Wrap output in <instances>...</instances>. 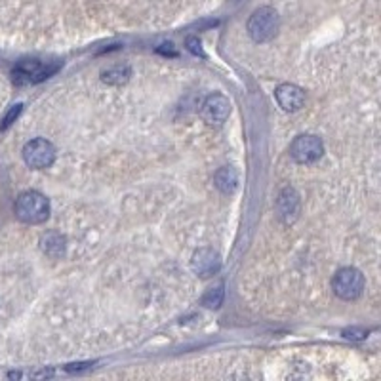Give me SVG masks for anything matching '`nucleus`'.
Returning a JSON list of instances; mask_svg holds the SVG:
<instances>
[{
    "label": "nucleus",
    "instance_id": "4468645a",
    "mask_svg": "<svg viewBox=\"0 0 381 381\" xmlns=\"http://www.w3.org/2000/svg\"><path fill=\"white\" fill-rule=\"evenodd\" d=\"M21 107H23V105L17 104V105H14L12 109H10L8 115H6V117L2 119V124H0V130H6V128H8L10 124H12V122H14V120H16L17 117H19V113H21Z\"/></svg>",
    "mask_w": 381,
    "mask_h": 381
},
{
    "label": "nucleus",
    "instance_id": "6e6552de",
    "mask_svg": "<svg viewBox=\"0 0 381 381\" xmlns=\"http://www.w3.org/2000/svg\"><path fill=\"white\" fill-rule=\"evenodd\" d=\"M277 101L284 111H300L305 105V92L295 84H280L277 88Z\"/></svg>",
    "mask_w": 381,
    "mask_h": 381
},
{
    "label": "nucleus",
    "instance_id": "ddd939ff",
    "mask_svg": "<svg viewBox=\"0 0 381 381\" xmlns=\"http://www.w3.org/2000/svg\"><path fill=\"white\" fill-rule=\"evenodd\" d=\"M223 294H225V292H223V284L215 286L212 290H208L206 295L202 297V303H204L206 307H210V309H217L223 302Z\"/></svg>",
    "mask_w": 381,
    "mask_h": 381
},
{
    "label": "nucleus",
    "instance_id": "20e7f679",
    "mask_svg": "<svg viewBox=\"0 0 381 381\" xmlns=\"http://www.w3.org/2000/svg\"><path fill=\"white\" fill-rule=\"evenodd\" d=\"M23 159L25 162L31 168H37V170H42V168H48L54 164L56 160V149L54 145L42 137H37L25 145L23 149Z\"/></svg>",
    "mask_w": 381,
    "mask_h": 381
},
{
    "label": "nucleus",
    "instance_id": "39448f33",
    "mask_svg": "<svg viewBox=\"0 0 381 381\" xmlns=\"http://www.w3.org/2000/svg\"><path fill=\"white\" fill-rule=\"evenodd\" d=\"M322 141L318 139L317 135H297L292 145H290V153L294 160H297L300 164H311V162H317L322 157Z\"/></svg>",
    "mask_w": 381,
    "mask_h": 381
},
{
    "label": "nucleus",
    "instance_id": "f8f14e48",
    "mask_svg": "<svg viewBox=\"0 0 381 381\" xmlns=\"http://www.w3.org/2000/svg\"><path fill=\"white\" fill-rule=\"evenodd\" d=\"M104 82H109V84H120V82H126L128 77H130V69L128 67H111V69H107L104 71Z\"/></svg>",
    "mask_w": 381,
    "mask_h": 381
},
{
    "label": "nucleus",
    "instance_id": "9d476101",
    "mask_svg": "<svg viewBox=\"0 0 381 381\" xmlns=\"http://www.w3.org/2000/svg\"><path fill=\"white\" fill-rule=\"evenodd\" d=\"M40 244L44 254L50 257H61L65 254V237H61L59 233H46L40 238Z\"/></svg>",
    "mask_w": 381,
    "mask_h": 381
},
{
    "label": "nucleus",
    "instance_id": "1a4fd4ad",
    "mask_svg": "<svg viewBox=\"0 0 381 381\" xmlns=\"http://www.w3.org/2000/svg\"><path fill=\"white\" fill-rule=\"evenodd\" d=\"M214 182H215V187L222 190V193H225V195H231L233 190L237 189V185H238L237 170L231 166H225V168H222V170H217Z\"/></svg>",
    "mask_w": 381,
    "mask_h": 381
},
{
    "label": "nucleus",
    "instance_id": "423d86ee",
    "mask_svg": "<svg viewBox=\"0 0 381 381\" xmlns=\"http://www.w3.org/2000/svg\"><path fill=\"white\" fill-rule=\"evenodd\" d=\"M193 271L202 278L214 277L217 271L222 269V255L217 254L212 248H200L193 255Z\"/></svg>",
    "mask_w": 381,
    "mask_h": 381
},
{
    "label": "nucleus",
    "instance_id": "f257e3e1",
    "mask_svg": "<svg viewBox=\"0 0 381 381\" xmlns=\"http://www.w3.org/2000/svg\"><path fill=\"white\" fill-rule=\"evenodd\" d=\"M278 27H280V17L277 10L271 6L257 8L248 19V32L255 42H269L277 37Z\"/></svg>",
    "mask_w": 381,
    "mask_h": 381
},
{
    "label": "nucleus",
    "instance_id": "2eb2a0df",
    "mask_svg": "<svg viewBox=\"0 0 381 381\" xmlns=\"http://www.w3.org/2000/svg\"><path fill=\"white\" fill-rule=\"evenodd\" d=\"M187 44H189V50L193 52V54H200V56H202V48H200V40L199 39L190 37V39L187 40Z\"/></svg>",
    "mask_w": 381,
    "mask_h": 381
},
{
    "label": "nucleus",
    "instance_id": "0eeeda50",
    "mask_svg": "<svg viewBox=\"0 0 381 381\" xmlns=\"http://www.w3.org/2000/svg\"><path fill=\"white\" fill-rule=\"evenodd\" d=\"M231 115V101L222 94H214L208 97L202 105V119L208 124H222Z\"/></svg>",
    "mask_w": 381,
    "mask_h": 381
},
{
    "label": "nucleus",
    "instance_id": "9b49d317",
    "mask_svg": "<svg viewBox=\"0 0 381 381\" xmlns=\"http://www.w3.org/2000/svg\"><path fill=\"white\" fill-rule=\"evenodd\" d=\"M297 206H300L297 195H295L294 190L286 189L284 193L280 195V200H278V210H280V215H282L284 219H290V214L295 215Z\"/></svg>",
    "mask_w": 381,
    "mask_h": 381
},
{
    "label": "nucleus",
    "instance_id": "7ed1b4c3",
    "mask_svg": "<svg viewBox=\"0 0 381 381\" xmlns=\"http://www.w3.org/2000/svg\"><path fill=\"white\" fill-rule=\"evenodd\" d=\"M364 290V277L362 273L355 267H345L340 269L333 277V292L340 295L342 300H357Z\"/></svg>",
    "mask_w": 381,
    "mask_h": 381
},
{
    "label": "nucleus",
    "instance_id": "f03ea898",
    "mask_svg": "<svg viewBox=\"0 0 381 381\" xmlns=\"http://www.w3.org/2000/svg\"><path fill=\"white\" fill-rule=\"evenodd\" d=\"M16 215L25 223H42L50 215V202L37 190H27L16 200Z\"/></svg>",
    "mask_w": 381,
    "mask_h": 381
}]
</instances>
